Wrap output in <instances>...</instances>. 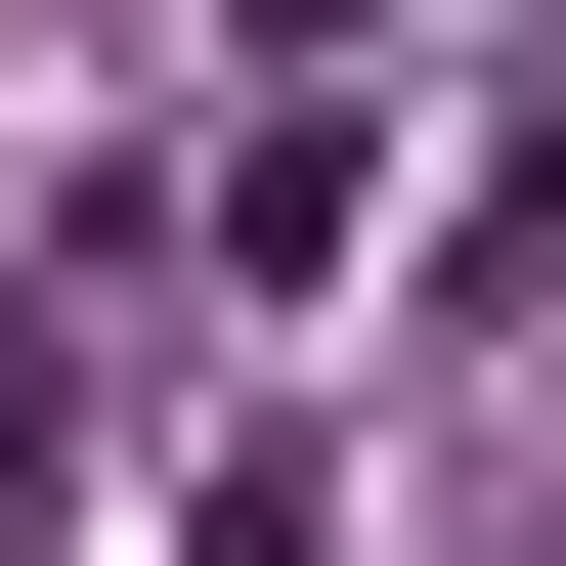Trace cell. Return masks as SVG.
I'll return each mask as SVG.
<instances>
[{
  "instance_id": "cell-1",
  "label": "cell",
  "mask_w": 566,
  "mask_h": 566,
  "mask_svg": "<svg viewBox=\"0 0 566 566\" xmlns=\"http://www.w3.org/2000/svg\"><path fill=\"white\" fill-rule=\"evenodd\" d=\"M44 523H87V349L0 305V566H44Z\"/></svg>"
}]
</instances>
